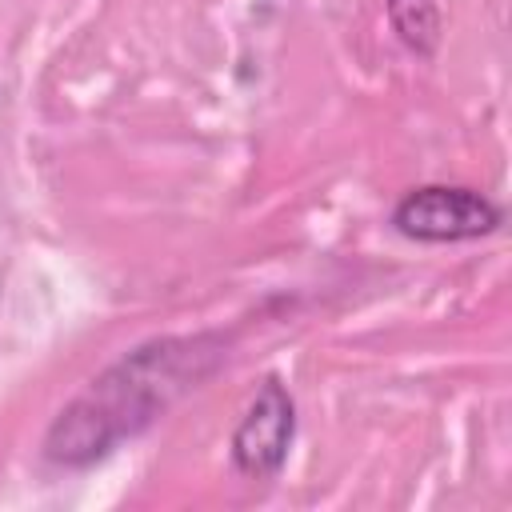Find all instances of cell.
Masks as SVG:
<instances>
[{"label": "cell", "mask_w": 512, "mask_h": 512, "mask_svg": "<svg viewBox=\"0 0 512 512\" xmlns=\"http://www.w3.org/2000/svg\"><path fill=\"white\" fill-rule=\"evenodd\" d=\"M388 16L396 36L416 52V56H432L440 48L444 36V16L436 0H388Z\"/></svg>", "instance_id": "4"}, {"label": "cell", "mask_w": 512, "mask_h": 512, "mask_svg": "<svg viewBox=\"0 0 512 512\" xmlns=\"http://www.w3.org/2000/svg\"><path fill=\"white\" fill-rule=\"evenodd\" d=\"M224 348L228 340L216 332L164 336L132 348L60 408L44 436V460L56 468H92L212 376L228 356Z\"/></svg>", "instance_id": "1"}, {"label": "cell", "mask_w": 512, "mask_h": 512, "mask_svg": "<svg viewBox=\"0 0 512 512\" xmlns=\"http://www.w3.org/2000/svg\"><path fill=\"white\" fill-rule=\"evenodd\" d=\"M292 436H296V404H292V392L268 376L256 396L248 400L240 424L232 428V464L240 476L248 480H276L284 472V460H288V448H292Z\"/></svg>", "instance_id": "3"}, {"label": "cell", "mask_w": 512, "mask_h": 512, "mask_svg": "<svg viewBox=\"0 0 512 512\" xmlns=\"http://www.w3.org/2000/svg\"><path fill=\"white\" fill-rule=\"evenodd\" d=\"M504 224V208L476 188L420 184L392 208V228L420 244H460L492 236Z\"/></svg>", "instance_id": "2"}]
</instances>
